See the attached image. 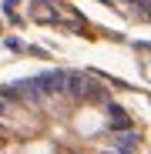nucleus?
<instances>
[{
	"mask_svg": "<svg viewBox=\"0 0 151 154\" xmlns=\"http://www.w3.org/2000/svg\"><path fill=\"white\" fill-rule=\"evenodd\" d=\"M128 104L81 70H40L0 87V154H138Z\"/></svg>",
	"mask_w": 151,
	"mask_h": 154,
	"instance_id": "f257e3e1",
	"label": "nucleus"
},
{
	"mask_svg": "<svg viewBox=\"0 0 151 154\" xmlns=\"http://www.w3.org/2000/svg\"><path fill=\"white\" fill-rule=\"evenodd\" d=\"M121 7H128L131 14H138V17H144V20H151V0H118Z\"/></svg>",
	"mask_w": 151,
	"mask_h": 154,
	"instance_id": "f03ea898",
	"label": "nucleus"
}]
</instances>
